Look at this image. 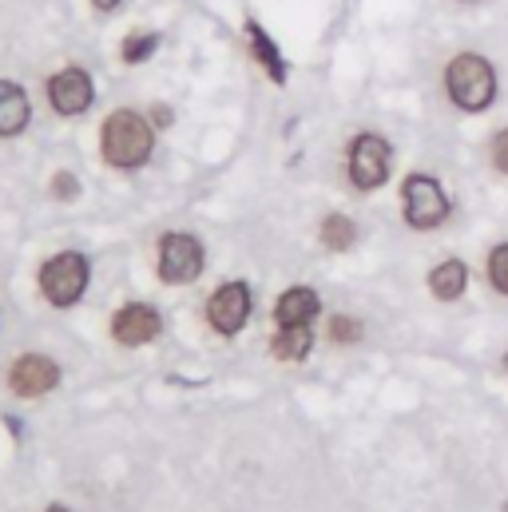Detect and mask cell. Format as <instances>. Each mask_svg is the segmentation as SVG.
I'll return each instance as SVG.
<instances>
[{"label": "cell", "instance_id": "cell-19", "mask_svg": "<svg viewBox=\"0 0 508 512\" xmlns=\"http://www.w3.org/2000/svg\"><path fill=\"white\" fill-rule=\"evenodd\" d=\"M358 330H362V326H358L354 318H334V322H330V334H334L338 342H358Z\"/></svg>", "mask_w": 508, "mask_h": 512}, {"label": "cell", "instance_id": "cell-21", "mask_svg": "<svg viewBox=\"0 0 508 512\" xmlns=\"http://www.w3.org/2000/svg\"><path fill=\"white\" fill-rule=\"evenodd\" d=\"M52 187H56V195H60V199H72V195H76V191H80V187H76V179H72V175H68V171H60V175H56V183H52Z\"/></svg>", "mask_w": 508, "mask_h": 512}, {"label": "cell", "instance_id": "cell-16", "mask_svg": "<svg viewBox=\"0 0 508 512\" xmlns=\"http://www.w3.org/2000/svg\"><path fill=\"white\" fill-rule=\"evenodd\" d=\"M322 243H326L330 251H346V247L354 243V223H350L346 215H330V219L322 223Z\"/></svg>", "mask_w": 508, "mask_h": 512}, {"label": "cell", "instance_id": "cell-12", "mask_svg": "<svg viewBox=\"0 0 508 512\" xmlns=\"http://www.w3.org/2000/svg\"><path fill=\"white\" fill-rule=\"evenodd\" d=\"M278 326H310V318L318 314V294L306 286H294L278 298Z\"/></svg>", "mask_w": 508, "mask_h": 512}, {"label": "cell", "instance_id": "cell-8", "mask_svg": "<svg viewBox=\"0 0 508 512\" xmlns=\"http://www.w3.org/2000/svg\"><path fill=\"white\" fill-rule=\"evenodd\" d=\"M207 314H211V326H215L219 334H239V330L247 326V318H251V290H247L243 282L219 286Z\"/></svg>", "mask_w": 508, "mask_h": 512}, {"label": "cell", "instance_id": "cell-1", "mask_svg": "<svg viewBox=\"0 0 508 512\" xmlns=\"http://www.w3.org/2000/svg\"><path fill=\"white\" fill-rule=\"evenodd\" d=\"M445 88H449V100L465 112H485L497 96V72L485 56L477 52H461L449 68H445Z\"/></svg>", "mask_w": 508, "mask_h": 512}, {"label": "cell", "instance_id": "cell-18", "mask_svg": "<svg viewBox=\"0 0 508 512\" xmlns=\"http://www.w3.org/2000/svg\"><path fill=\"white\" fill-rule=\"evenodd\" d=\"M489 278H493V286H497L501 294H508V243L497 247L493 258H489Z\"/></svg>", "mask_w": 508, "mask_h": 512}, {"label": "cell", "instance_id": "cell-22", "mask_svg": "<svg viewBox=\"0 0 508 512\" xmlns=\"http://www.w3.org/2000/svg\"><path fill=\"white\" fill-rule=\"evenodd\" d=\"M92 4H96V8H100V12H112V8H120V4H124V0H92Z\"/></svg>", "mask_w": 508, "mask_h": 512}, {"label": "cell", "instance_id": "cell-24", "mask_svg": "<svg viewBox=\"0 0 508 512\" xmlns=\"http://www.w3.org/2000/svg\"><path fill=\"white\" fill-rule=\"evenodd\" d=\"M505 512H508V509H505Z\"/></svg>", "mask_w": 508, "mask_h": 512}, {"label": "cell", "instance_id": "cell-7", "mask_svg": "<svg viewBox=\"0 0 508 512\" xmlns=\"http://www.w3.org/2000/svg\"><path fill=\"white\" fill-rule=\"evenodd\" d=\"M92 96H96V88H92V76H88L84 68H64V72H56V76L48 80V100H52V108H56L60 116H80V112H88Z\"/></svg>", "mask_w": 508, "mask_h": 512}, {"label": "cell", "instance_id": "cell-13", "mask_svg": "<svg viewBox=\"0 0 508 512\" xmlns=\"http://www.w3.org/2000/svg\"><path fill=\"white\" fill-rule=\"evenodd\" d=\"M465 282H469V270H465V262L461 258H449V262H441L433 274H429V286H433V294L437 298H461V290H465Z\"/></svg>", "mask_w": 508, "mask_h": 512}, {"label": "cell", "instance_id": "cell-20", "mask_svg": "<svg viewBox=\"0 0 508 512\" xmlns=\"http://www.w3.org/2000/svg\"><path fill=\"white\" fill-rule=\"evenodd\" d=\"M493 163H497V167H501V171L508 175V128L501 131L497 139H493Z\"/></svg>", "mask_w": 508, "mask_h": 512}, {"label": "cell", "instance_id": "cell-5", "mask_svg": "<svg viewBox=\"0 0 508 512\" xmlns=\"http://www.w3.org/2000/svg\"><path fill=\"white\" fill-rule=\"evenodd\" d=\"M350 179L362 191H374L389 179V143L381 135H358L350 147Z\"/></svg>", "mask_w": 508, "mask_h": 512}, {"label": "cell", "instance_id": "cell-23", "mask_svg": "<svg viewBox=\"0 0 508 512\" xmlns=\"http://www.w3.org/2000/svg\"><path fill=\"white\" fill-rule=\"evenodd\" d=\"M48 512H68V509H64V505H56V509H48Z\"/></svg>", "mask_w": 508, "mask_h": 512}, {"label": "cell", "instance_id": "cell-3", "mask_svg": "<svg viewBox=\"0 0 508 512\" xmlns=\"http://www.w3.org/2000/svg\"><path fill=\"white\" fill-rule=\"evenodd\" d=\"M88 286V262L72 251L48 258L44 270H40V290L52 306H72Z\"/></svg>", "mask_w": 508, "mask_h": 512}, {"label": "cell", "instance_id": "cell-9", "mask_svg": "<svg viewBox=\"0 0 508 512\" xmlns=\"http://www.w3.org/2000/svg\"><path fill=\"white\" fill-rule=\"evenodd\" d=\"M8 382H12V389H16L20 397H40V393H48L52 385L60 382V370H56V362L44 358V354H24V358L12 366Z\"/></svg>", "mask_w": 508, "mask_h": 512}, {"label": "cell", "instance_id": "cell-17", "mask_svg": "<svg viewBox=\"0 0 508 512\" xmlns=\"http://www.w3.org/2000/svg\"><path fill=\"white\" fill-rule=\"evenodd\" d=\"M155 44H159V36L155 32H135V36H127L124 40V60L127 64H139V60H147L151 52H155Z\"/></svg>", "mask_w": 508, "mask_h": 512}, {"label": "cell", "instance_id": "cell-6", "mask_svg": "<svg viewBox=\"0 0 508 512\" xmlns=\"http://www.w3.org/2000/svg\"><path fill=\"white\" fill-rule=\"evenodd\" d=\"M203 270V247L195 235H167L159 247V274L163 282H191Z\"/></svg>", "mask_w": 508, "mask_h": 512}, {"label": "cell", "instance_id": "cell-10", "mask_svg": "<svg viewBox=\"0 0 508 512\" xmlns=\"http://www.w3.org/2000/svg\"><path fill=\"white\" fill-rule=\"evenodd\" d=\"M112 334L124 342V346H143V342H151L155 334H159V314L151 310V306H124L120 314H116V322H112Z\"/></svg>", "mask_w": 508, "mask_h": 512}, {"label": "cell", "instance_id": "cell-4", "mask_svg": "<svg viewBox=\"0 0 508 512\" xmlns=\"http://www.w3.org/2000/svg\"><path fill=\"white\" fill-rule=\"evenodd\" d=\"M445 215H449V203H445V191L437 187V179H429V175H409V179H405V219H409L413 227L429 231V227L445 223Z\"/></svg>", "mask_w": 508, "mask_h": 512}, {"label": "cell", "instance_id": "cell-2", "mask_svg": "<svg viewBox=\"0 0 508 512\" xmlns=\"http://www.w3.org/2000/svg\"><path fill=\"white\" fill-rule=\"evenodd\" d=\"M151 124L135 112H116L104 120V159L112 167H139L151 155Z\"/></svg>", "mask_w": 508, "mask_h": 512}, {"label": "cell", "instance_id": "cell-15", "mask_svg": "<svg viewBox=\"0 0 508 512\" xmlns=\"http://www.w3.org/2000/svg\"><path fill=\"white\" fill-rule=\"evenodd\" d=\"M247 32H251V44H254V56H258V64L270 72V80H274V84H282V80H286V64H282L278 48L270 44V36H266L258 24H247Z\"/></svg>", "mask_w": 508, "mask_h": 512}, {"label": "cell", "instance_id": "cell-14", "mask_svg": "<svg viewBox=\"0 0 508 512\" xmlns=\"http://www.w3.org/2000/svg\"><path fill=\"white\" fill-rule=\"evenodd\" d=\"M310 346H314L310 326H282L278 338H274V354H278L282 362H302V358L310 354Z\"/></svg>", "mask_w": 508, "mask_h": 512}, {"label": "cell", "instance_id": "cell-11", "mask_svg": "<svg viewBox=\"0 0 508 512\" xmlns=\"http://www.w3.org/2000/svg\"><path fill=\"white\" fill-rule=\"evenodd\" d=\"M28 116H32V108H28L24 88L12 84V80H0V135L24 131L28 128Z\"/></svg>", "mask_w": 508, "mask_h": 512}]
</instances>
